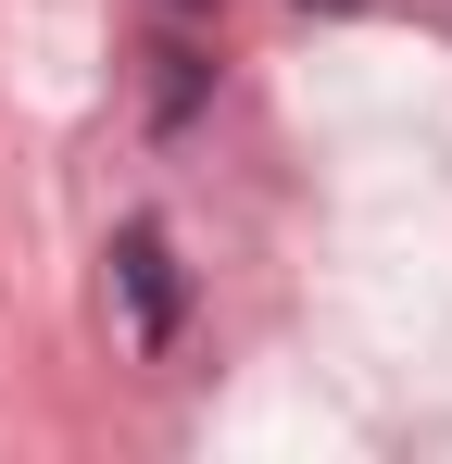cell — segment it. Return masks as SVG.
Here are the masks:
<instances>
[{"mask_svg":"<svg viewBox=\"0 0 452 464\" xmlns=\"http://www.w3.org/2000/svg\"><path fill=\"white\" fill-rule=\"evenodd\" d=\"M113 276H126V339H163V326H176V264H163V238L151 227H126V251H113Z\"/></svg>","mask_w":452,"mask_h":464,"instance_id":"6da1fadb","label":"cell"}]
</instances>
